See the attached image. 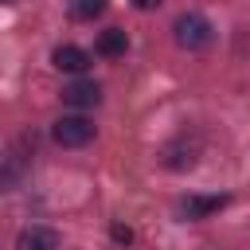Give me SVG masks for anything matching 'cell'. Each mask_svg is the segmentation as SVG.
I'll return each instance as SVG.
<instances>
[{
	"label": "cell",
	"instance_id": "obj_1",
	"mask_svg": "<svg viewBox=\"0 0 250 250\" xmlns=\"http://www.w3.org/2000/svg\"><path fill=\"white\" fill-rule=\"evenodd\" d=\"M172 31H176V43H180L184 51H203V47H211V39H215V27H211L203 16H195V12H184V16L172 23Z\"/></svg>",
	"mask_w": 250,
	"mask_h": 250
},
{
	"label": "cell",
	"instance_id": "obj_2",
	"mask_svg": "<svg viewBox=\"0 0 250 250\" xmlns=\"http://www.w3.org/2000/svg\"><path fill=\"white\" fill-rule=\"evenodd\" d=\"M55 141H59L62 148H82V145L94 141V121H86V117H78V113L59 117V121H55Z\"/></svg>",
	"mask_w": 250,
	"mask_h": 250
},
{
	"label": "cell",
	"instance_id": "obj_3",
	"mask_svg": "<svg viewBox=\"0 0 250 250\" xmlns=\"http://www.w3.org/2000/svg\"><path fill=\"white\" fill-rule=\"evenodd\" d=\"M62 102L74 105V109H94V105L102 102V86L90 82V78H78V82H70V86L62 90Z\"/></svg>",
	"mask_w": 250,
	"mask_h": 250
},
{
	"label": "cell",
	"instance_id": "obj_4",
	"mask_svg": "<svg viewBox=\"0 0 250 250\" xmlns=\"http://www.w3.org/2000/svg\"><path fill=\"white\" fill-rule=\"evenodd\" d=\"M51 62H55L59 70H66V74H86L94 59H90V51H82V47H70V43H62V47H55Z\"/></svg>",
	"mask_w": 250,
	"mask_h": 250
},
{
	"label": "cell",
	"instance_id": "obj_5",
	"mask_svg": "<svg viewBox=\"0 0 250 250\" xmlns=\"http://www.w3.org/2000/svg\"><path fill=\"white\" fill-rule=\"evenodd\" d=\"M16 250H59V234L51 227H27V230H20Z\"/></svg>",
	"mask_w": 250,
	"mask_h": 250
},
{
	"label": "cell",
	"instance_id": "obj_6",
	"mask_svg": "<svg viewBox=\"0 0 250 250\" xmlns=\"http://www.w3.org/2000/svg\"><path fill=\"white\" fill-rule=\"evenodd\" d=\"M223 207H227V195H188L184 199V215L188 219H207V215H215Z\"/></svg>",
	"mask_w": 250,
	"mask_h": 250
},
{
	"label": "cell",
	"instance_id": "obj_7",
	"mask_svg": "<svg viewBox=\"0 0 250 250\" xmlns=\"http://www.w3.org/2000/svg\"><path fill=\"white\" fill-rule=\"evenodd\" d=\"M125 47H129V35H125L121 27H105V31L98 35V55H105V59L125 55Z\"/></svg>",
	"mask_w": 250,
	"mask_h": 250
},
{
	"label": "cell",
	"instance_id": "obj_8",
	"mask_svg": "<svg viewBox=\"0 0 250 250\" xmlns=\"http://www.w3.org/2000/svg\"><path fill=\"white\" fill-rule=\"evenodd\" d=\"M164 164H168V168H191V164H195V148H191V145H188V148H184V145H172V148H164Z\"/></svg>",
	"mask_w": 250,
	"mask_h": 250
},
{
	"label": "cell",
	"instance_id": "obj_9",
	"mask_svg": "<svg viewBox=\"0 0 250 250\" xmlns=\"http://www.w3.org/2000/svg\"><path fill=\"white\" fill-rule=\"evenodd\" d=\"M102 8H105V0H70L74 20H94V16H102Z\"/></svg>",
	"mask_w": 250,
	"mask_h": 250
},
{
	"label": "cell",
	"instance_id": "obj_10",
	"mask_svg": "<svg viewBox=\"0 0 250 250\" xmlns=\"http://www.w3.org/2000/svg\"><path fill=\"white\" fill-rule=\"evenodd\" d=\"M129 238H133V230L121 227V223H113V242H129Z\"/></svg>",
	"mask_w": 250,
	"mask_h": 250
},
{
	"label": "cell",
	"instance_id": "obj_11",
	"mask_svg": "<svg viewBox=\"0 0 250 250\" xmlns=\"http://www.w3.org/2000/svg\"><path fill=\"white\" fill-rule=\"evenodd\" d=\"M133 8H141V12H148V8H160V0H129Z\"/></svg>",
	"mask_w": 250,
	"mask_h": 250
}]
</instances>
